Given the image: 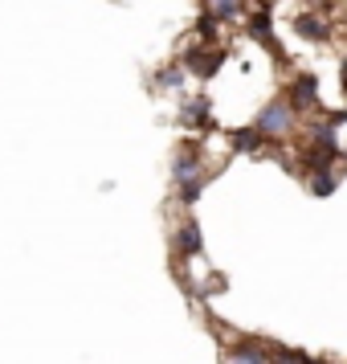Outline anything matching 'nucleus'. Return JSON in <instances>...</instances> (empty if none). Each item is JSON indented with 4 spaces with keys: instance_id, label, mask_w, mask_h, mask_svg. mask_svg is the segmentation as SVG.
<instances>
[{
    "instance_id": "obj_1",
    "label": "nucleus",
    "mask_w": 347,
    "mask_h": 364,
    "mask_svg": "<svg viewBox=\"0 0 347 364\" xmlns=\"http://www.w3.org/2000/svg\"><path fill=\"white\" fill-rule=\"evenodd\" d=\"M298 123V107L290 99H274L265 102V111L258 115V132L265 135V139H282L286 132H294Z\"/></svg>"
},
{
    "instance_id": "obj_2",
    "label": "nucleus",
    "mask_w": 347,
    "mask_h": 364,
    "mask_svg": "<svg viewBox=\"0 0 347 364\" xmlns=\"http://www.w3.org/2000/svg\"><path fill=\"white\" fill-rule=\"evenodd\" d=\"M180 62H184V70H188V74H197V78H213L216 70H221V62H225V53L209 50V46H192Z\"/></svg>"
},
{
    "instance_id": "obj_3",
    "label": "nucleus",
    "mask_w": 347,
    "mask_h": 364,
    "mask_svg": "<svg viewBox=\"0 0 347 364\" xmlns=\"http://www.w3.org/2000/svg\"><path fill=\"white\" fill-rule=\"evenodd\" d=\"M290 102H294L298 111H307V107H319V82H314L311 74H298L294 82H290Z\"/></svg>"
},
{
    "instance_id": "obj_4",
    "label": "nucleus",
    "mask_w": 347,
    "mask_h": 364,
    "mask_svg": "<svg viewBox=\"0 0 347 364\" xmlns=\"http://www.w3.org/2000/svg\"><path fill=\"white\" fill-rule=\"evenodd\" d=\"M176 246H180L184 258H197V254H204V237H200L197 221H184V225H180V233H176Z\"/></svg>"
},
{
    "instance_id": "obj_5",
    "label": "nucleus",
    "mask_w": 347,
    "mask_h": 364,
    "mask_svg": "<svg viewBox=\"0 0 347 364\" xmlns=\"http://www.w3.org/2000/svg\"><path fill=\"white\" fill-rule=\"evenodd\" d=\"M294 33L307 37V41H331V25L311 17V13H302V17H294Z\"/></svg>"
},
{
    "instance_id": "obj_6",
    "label": "nucleus",
    "mask_w": 347,
    "mask_h": 364,
    "mask_svg": "<svg viewBox=\"0 0 347 364\" xmlns=\"http://www.w3.org/2000/svg\"><path fill=\"white\" fill-rule=\"evenodd\" d=\"M172 176H176V181H192V176H200V151L197 148L176 151V160H172Z\"/></svg>"
},
{
    "instance_id": "obj_7",
    "label": "nucleus",
    "mask_w": 347,
    "mask_h": 364,
    "mask_svg": "<svg viewBox=\"0 0 347 364\" xmlns=\"http://www.w3.org/2000/svg\"><path fill=\"white\" fill-rule=\"evenodd\" d=\"M229 364H270L262 344H233L229 348Z\"/></svg>"
},
{
    "instance_id": "obj_8",
    "label": "nucleus",
    "mask_w": 347,
    "mask_h": 364,
    "mask_svg": "<svg viewBox=\"0 0 347 364\" xmlns=\"http://www.w3.org/2000/svg\"><path fill=\"white\" fill-rule=\"evenodd\" d=\"M180 123L184 127H209V102L204 99H192V102H184V111H180Z\"/></svg>"
},
{
    "instance_id": "obj_9",
    "label": "nucleus",
    "mask_w": 347,
    "mask_h": 364,
    "mask_svg": "<svg viewBox=\"0 0 347 364\" xmlns=\"http://www.w3.org/2000/svg\"><path fill=\"white\" fill-rule=\"evenodd\" d=\"M241 9H246V0H209V13H213L221 25H225V21H237Z\"/></svg>"
},
{
    "instance_id": "obj_10",
    "label": "nucleus",
    "mask_w": 347,
    "mask_h": 364,
    "mask_svg": "<svg viewBox=\"0 0 347 364\" xmlns=\"http://www.w3.org/2000/svg\"><path fill=\"white\" fill-rule=\"evenodd\" d=\"M184 74H188V70H184V62H180V66L160 70V74H155V90H180V86H184Z\"/></svg>"
},
{
    "instance_id": "obj_11",
    "label": "nucleus",
    "mask_w": 347,
    "mask_h": 364,
    "mask_svg": "<svg viewBox=\"0 0 347 364\" xmlns=\"http://www.w3.org/2000/svg\"><path fill=\"white\" fill-rule=\"evenodd\" d=\"M265 135L258 132V123H253V127H249V132H233V148L237 151H258V144H262Z\"/></svg>"
},
{
    "instance_id": "obj_12",
    "label": "nucleus",
    "mask_w": 347,
    "mask_h": 364,
    "mask_svg": "<svg viewBox=\"0 0 347 364\" xmlns=\"http://www.w3.org/2000/svg\"><path fill=\"white\" fill-rule=\"evenodd\" d=\"M200 193H204V176H192V181H180V200L184 205H197Z\"/></svg>"
},
{
    "instance_id": "obj_13",
    "label": "nucleus",
    "mask_w": 347,
    "mask_h": 364,
    "mask_svg": "<svg viewBox=\"0 0 347 364\" xmlns=\"http://www.w3.org/2000/svg\"><path fill=\"white\" fill-rule=\"evenodd\" d=\"M249 33L258 37V41H270V13H253L249 17Z\"/></svg>"
},
{
    "instance_id": "obj_14",
    "label": "nucleus",
    "mask_w": 347,
    "mask_h": 364,
    "mask_svg": "<svg viewBox=\"0 0 347 364\" xmlns=\"http://www.w3.org/2000/svg\"><path fill=\"white\" fill-rule=\"evenodd\" d=\"M216 25H221V21H216L213 13L204 9V13H200V21H197V33L204 37V41H213V37H216Z\"/></svg>"
},
{
    "instance_id": "obj_15",
    "label": "nucleus",
    "mask_w": 347,
    "mask_h": 364,
    "mask_svg": "<svg viewBox=\"0 0 347 364\" xmlns=\"http://www.w3.org/2000/svg\"><path fill=\"white\" fill-rule=\"evenodd\" d=\"M311 193H314V197H331V193H335V176H314Z\"/></svg>"
}]
</instances>
